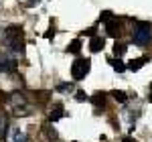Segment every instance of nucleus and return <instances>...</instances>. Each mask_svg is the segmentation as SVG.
I'll use <instances>...</instances> for the list:
<instances>
[{"mask_svg": "<svg viewBox=\"0 0 152 142\" xmlns=\"http://www.w3.org/2000/svg\"><path fill=\"white\" fill-rule=\"evenodd\" d=\"M4 45L6 49L14 53V55H20L24 51V41H23V29L18 24H10L6 31H4Z\"/></svg>", "mask_w": 152, "mask_h": 142, "instance_id": "f257e3e1", "label": "nucleus"}, {"mask_svg": "<svg viewBox=\"0 0 152 142\" xmlns=\"http://www.w3.org/2000/svg\"><path fill=\"white\" fill-rule=\"evenodd\" d=\"M132 41H134V45H138V47L148 45L152 41V26L148 23H136L134 33H132Z\"/></svg>", "mask_w": 152, "mask_h": 142, "instance_id": "f03ea898", "label": "nucleus"}, {"mask_svg": "<svg viewBox=\"0 0 152 142\" xmlns=\"http://www.w3.org/2000/svg\"><path fill=\"white\" fill-rule=\"evenodd\" d=\"M8 104H10L12 112H14V116H28L31 114V108H28V102H26V97L23 94H12L8 97Z\"/></svg>", "mask_w": 152, "mask_h": 142, "instance_id": "7ed1b4c3", "label": "nucleus"}, {"mask_svg": "<svg viewBox=\"0 0 152 142\" xmlns=\"http://www.w3.org/2000/svg\"><path fill=\"white\" fill-rule=\"evenodd\" d=\"M89 69H91V61L89 59H77L71 65V77L75 81H79V79H83L89 73Z\"/></svg>", "mask_w": 152, "mask_h": 142, "instance_id": "20e7f679", "label": "nucleus"}, {"mask_svg": "<svg viewBox=\"0 0 152 142\" xmlns=\"http://www.w3.org/2000/svg\"><path fill=\"white\" fill-rule=\"evenodd\" d=\"M16 69V59L10 53H2L0 55V73H10Z\"/></svg>", "mask_w": 152, "mask_h": 142, "instance_id": "39448f33", "label": "nucleus"}, {"mask_svg": "<svg viewBox=\"0 0 152 142\" xmlns=\"http://www.w3.org/2000/svg\"><path fill=\"white\" fill-rule=\"evenodd\" d=\"M6 134H8V116L0 112V140H4Z\"/></svg>", "mask_w": 152, "mask_h": 142, "instance_id": "423d86ee", "label": "nucleus"}, {"mask_svg": "<svg viewBox=\"0 0 152 142\" xmlns=\"http://www.w3.org/2000/svg\"><path fill=\"white\" fill-rule=\"evenodd\" d=\"M59 118H63V106L61 104H55L53 110H51V114H49V120L51 122H57Z\"/></svg>", "mask_w": 152, "mask_h": 142, "instance_id": "0eeeda50", "label": "nucleus"}, {"mask_svg": "<svg viewBox=\"0 0 152 142\" xmlns=\"http://www.w3.org/2000/svg\"><path fill=\"white\" fill-rule=\"evenodd\" d=\"M89 49L97 53V51H102L104 49V39L102 37H91V41H89Z\"/></svg>", "mask_w": 152, "mask_h": 142, "instance_id": "6e6552de", "label": "nucleus"}, {"mask_svg": "<svg viewBox=\"0 0 152 142\" xmlns=\"http://www.w3.org/2000/svg\"><path fill=\"white\" fill-rule=\"evenodd\" d=\"M105 31H107V35H110V37H118V35H120V33H118V20L110 18V20L105 23Z\"/></svg>", "mask_w": 152, "mask_h": 142, "instance_id": "1a4fd4ad", "label": "nucleus"}, {"mask_svg": "<svg viewBox=\"0 0 152 142\" xmlns=\"http://www.w3.org/2000/svg\"><path fill=\"white\" fill-rule=\"evenodd\" d=\"M55 91H59V94H73L75 91V85L71 81H67V83H59L57 87H55Z\"/></svg>", "mask_w": 152, "mask_h": 142, "instance_id": "9d476101", "label": "nucleus"}, {"mask_svg": "<svg viewBox=\"0 0 152 142\" xmlns=\"http://www.w3.org/2000/svg\"><path fill=\"white\" fill-rule=\"evenodd\" d=\"M146 57H140V59H132L128 63V67H126V69H130V71H138V69H142V65H144V63H146Z\"/></svg>", "mask_w": 152, "mask_h": 142, "instance_id": "9b49d317", "label": "nucleus"}, {"mask_svg": "<svg viewBox=\"0 0 152 142\" xmlns=\"http://www.w3.org/2000/svg\"><path fill=\"white\" fill-rule=\"evenodd\" d=\"M26 140H28V136H26L23 130H12L10 140H8V142H26Z\"/></svg>", "mask_w": 152, "mask_h": 142, "instance_id": "f8f14e48", "label": "nucleus"}, {"mask_svg": "<svg viewBox=\"0 0 152 142\" xmlns=\"http://www.w3.org/2000/svg\"><path fill=\"white\" fill-rule=\"evenodd\" d=\"M43 130H45V136H47L49 140L51 142H55L59 138V134H57V130H55V128H53V126H51V124H45V126H43Z\"/></svg>", "mask_w": 152, "mask_h": 142, "instance_id": "ddd939ff", "label": "nucleus"}, {"mask_svg": "<svg viewBox=\"0 0 152 142\" xmlns=\"http://www.w3.org/2000/svg\"><path fill=\"white\" fill-rule=\"evenodd\" d=\"M110 65H112L114 71H118V73H124V71H126V65H124L120 59H110Z\"/></svg>", "mask_w": 152, "mask_h": 142, "instance_id": "4468645a", "label": "nucleus"}, {"mask_svg": "<svg viewBox=\"0 0 152 142\" xmlns=\"http://www.w3.org/2000/svg\"><path fill=\"white\" fill-rule=\"evenodd\" d=\"M91 102L95 104V108H104L105 106V94H95L91 97Z\"/></svg>", "mask_w": 152, "mask_h": 142, "instance_id": "2eb2a0df", "label": "nucleus"}, {"mask_svg": "<svg viewBox=\"0 0 152 142\" xmlns=\"http://www.w3.org/2000/svg\"><path fill=\"white\" fill-rule=\"evenodd\" d=\"M112 97H114V100H116V102H120V104H126V102H128V95L124 94V91H112Z\"/></svg>", "mask_w": 152, "mask_h": 142, "instance_id": "dca6fc26", "label": "nucleus"}, {"mask_svg": "<svg viewBox=\"0 0 152 142\" xmlns=\"http://www.w3.org/2000/svg\"><path fill=\"white\" fill-rule=\"evenodd\" d=\"M67 51H69V53H79V51H81V41H79V39H75L69 47H67Z\"/></svg>", "mask_w": 152, "mask_h": 142, "instance_id": "f3484780", "label": "nucleus"}, {"mask_svg": "<svg viewBox=\"0 0 152 142\" xmlns=\"http://www.w3.org/2000/svg\"><path fill=\"white\" fill-rule=\"evenodd\" d=\"M114 53H116V57H122V55L126 53V45H122V43H116V45H114Z\"/></svg>", "mask_w": 152, "mask_h": 142, "instance_id": "a211bd4d", "label": "nucleus"}, {"mask_svg": "<svg viewBox=\"0 0 152 142\" xmlns=\"http://www.w3.org/2000/svg\"><path fill=\"white\" fill-rule=\"evenodd\" d=\"M85 100H89L87 94H83V91H77V102H85Z\"/></svg>", "mask_w": 152, "mask_h": 142, "instance_id": "6ab92c4d", "label": "nucleus"}, {"mask_svg": "<svg viewBox=\"0 0 152 142\" xmlns=\"http://www.w3.org/2000/svg\"><path fill=\"white\" fill-rule=\"evenodd\" d=\"M122 142H138V140H136V138H132V136H126Z\"/></svg>", "mask_w": 152, "mask_h": 142, "instance_id": "aec40b11", "label": "nucleus"}, {"mask_svg": "<svg viewBox=\"0 0 152 142\" xmlns=\"http://www.w3.org/2000/svg\"><path fill=\"white\" fill-rule=\"evenodd\" d=\"M37 0H28V6H33V4H35Z\"/></svg>", "mask_w": 152, "mask_h": 142, "instance_id": "412c9836", "label": "nucleus"}, {"mask_svg": "<svg viewBox=\"0 0 152 142\" xmlns=\"http://www.w3.org/2000/svg\"><path fill=\"white\" fill-rule=\"evenodd\" d=\"M148 100H150V102H152V94H150V97H148Z\"/></svg>", "mask_w": 152, "mask_h": 142, "instance_id": "4be33fe9", "label": "nucleus"}]
</instances>
